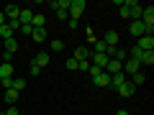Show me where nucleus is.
<instances>
[{"label": "nucleus", "mask_w": 154, "mask_h": 115, "mask_svg": "<svg viewBox=\"0 0 154 115\" xmlns=\"http://www.w3.org/2000/svg\"><path fill=\"white\" fill-rule=\"evenodd\" d=\"M103 72H108L110 77L113 74H118V72H123V66H121V61H113V59H108V64H105V69Z\"/></svg>", "instance_id": "9b49d317"}, {"label": "nucleus", "mask_w": 154, "mask_h": 115, "mask_svg": "<svg viewBox=\"0 0 154 115\" xmlns=\"http://www.w3.org/2000/svg\"><path fill=\"white\" fill-rule=\"evenodd\" d=\"M144 79H146V77H144L141 72H136V74H131V84H134V87H139V84H144Z\"/></svg>", "instance_id": "412c9836"}, {"label": "nucleus", "mask_w": 154, "mask_h": 115, "mask_svg": "<svg viewBox=\"0 0 154 115\" xmlns=\"http://www.w3.org/2000/svg\"><path fill=\"white\" fill-rule=\"evenodd\" d=\"M136 46H139L141 51H152V49H154V36H141V38L136 41Z\"/></svg>", "instance_id": "423d86ee"}, {"label": "nucleus", "mask_w": 154, "mask_h": 115, "mask_svg": "<svg viewBox=\"0 0 154 115\" xmlns=\"http://www.w3.org/2000/svg\"><path fill=\"white\" fill-rule=\"evenodd\" d=\"M5 23H8V21H5V13L0 10V26H5Z\"/></svg>", "instance_id": "2f4dec72"}, {"label": "nucleus", "mask_w": 154, "mask_h": 115, "mask_svg": "<svg viewBox=\"0 0 154 115\" xmlns=\"http://www.w3.org/2000/svg\"><path fill=\"white\" fill-rule=\"evenodd\" d=\"M116 115H128V110H116Z\"/></svg>", "instance_id": "473e14b6"}, {"label": "nucleus", "mask_w": 154, "mask_h": 115, "mask_svg": "<svg viewBox=\"0 0 154 115\" xmlns=\"http://www.w3.org/2000/svg\"><path fill=\"white\" fill-rule=\"evenodd\" d=\"M8 38H13V31L8 28V23H5V26H0V41H8Z\"/></svg>", "instance_id": "6ab92c4d"}, {"label": "nucleus", "mask_w": 154, "mask_h": 115, "mask_svg": "<svg viewBox=\"0 0 154 115\" xmlns=\"http://www.w3.org/2000/svg\"><path fill=\"white\" fill-rule=\"evenodd\" d=\"M100 41H103L105 46H110V49H113V46H118V31H113V28H108V31H105V36L100 38Z\"/></svg>", "instance_id": "20e7f679"}, {"label": "nucleus", "mask_w": 154, "mask_h": 115, "mask_svg": "<svg viewBox=\"0 0 154 115\" xmlns=\"http://www.w3.org/2000/svg\"><path fill=\"white\" fill-rule=\"evenodd\" d=\"M3 51H11V54H16V51H18V41H16V38H8V41H3Z\"/></svg>", "instance_id": "f3484780"}, {"label": "nucleus", "mask_w": 154, "mask_h": 115, "mask_svg": "<svg viewBox=\"0 0 154 115\" xmlns=\"http://www.w3.org/2000/svg\"><path fill=\"white\" fill-rule=\"evenodd\" d=\"M49 46H51V51H64V41H59V38H54Z\"/></svg>", "instance_id": "4be33fe9"}, {"label": "nucleus", "mask_w": 154, "mask_h": 115, "mask_svg": "<svg viewBox=\"0 0 154 115\" xmlns=\"http://www.w3.org/2000/svg\"><path fill=\"white\" fill-rule=\"evenodd\" d=\"M21 115H28V113H21Z\"/></svg>", "instance_id": "f704fd0d"}, {"label": "nucleus", "mask_w": 154, "mask_h": 115, "mask_svg": "<svg viewBox=\"0 0 154 115\" xmlns=\"http://www.w3.org/2000/svg\"><path fill=\"white\" fill-rule=\"evenodd\" d=\"M77 69H80V72H88V69H90V61H80V64H77Z\"/></svg>", "instance_id": "c85d7f7f"}, {"label": "nucleus", "mask_w": 154, "mask_h": 115, "mask_svg": "<svg viewBox=\"0 0 154 115\" xmlns=\"http://www.w3.org/2000/svg\"><path fill=\"white\" fill-rule=\"evenodd\" d=\"M126 82H128V77L123 74V72H118V74H113V77H110V84H108V87H116V90H118L121 84H126Z\"/></svg>", "instance_id": "6e6552de"}, {"label": "nucleus", "mask_w": 154, "mask_h": 115, "mask_svg": "<svg viewBox=\"0 0 154 115\" xmlns=\"http://www.w3.org/2000/svg\"><path fill=\"white\" fill-rule=\"evenodd\" d=\"M77 64H80V61H75V59H67V69H77Z\"/></svg>", "instance_id": "c756f323"}, {"label": "nucleus", "mask_w": 154, "mask_h": 115, "mask_svg": "<svg viewBox=\"0 0 154 115\" xmlns=\"http://www.w3.org/2000/svg\"><path fill=\"white\" fill-rule=\"evenodd\" d=\"M100 72H103V69H100V66H95V64H90V69H88V74H90V77H93V79H95V77H98Z\"/></svg>", "instance_id": "b1692460"}, {"label": "nucleus", "mask_w": 154, "mask_h": 115, "mask_svg": "<svg viewBox=\"0 0 154 115\" xmlns=\"http://www.w3.org/2000/svg\"><path fill=\"white\" fill-rule=\"evenodd\" d=\"M31 21H33V10H28V8H21L18 23H21V26H31Z\"/></svg>", "instance_id": "0eeeda50"}, {"label": "nucleus", "mask_w": 154, "mask_h": 115, "mask_svg": "<svg viewBox=\"0 0 154 115\" xmlns=\"http://www.w3.org/2000/svg\"><path fill=\"white\" fill-rule=\"evenodd\" d=\"M90 64H95V66H100V69H105V64H108V54H90Z\"/></svg>", "instance_id": "f8f14e48"}, {"label": "nucleus", "mask_w": 154, "mask_h": 115, "mask_svg": "<svg viewBox=\"0 0 154 115\" xmlns=\"http://www.w3.org/2000/svg\"><path fill=\"white\" fill-rule=\"evenodd\" d=\"M139 64H141V66H152V64H154V51H141Z\"/></svg>", "instance_id": "2eb2a0df"}, {"label": "nucleus", "mask_w": 154, "mask_h": 115, "mask_svg": "<svg viewBox=\"0 0 154 115\" xmlns=\"http://www.w3.org/2000/svg\"><path fill=\"white\" fill-rule=\"evenodd\" d=\"M85 8H88V3L85 0H69V18H75V21H80V16L85 13Z\"/></svg>", "instance_id": "f257e3e1"}, {"label": "nucleus", "mask_w": 154, "mask_h": 115, "mask_svg": "<svg viewBox=\"0 0 154 115\" xmlns=\"http://www.w3.org/2000/svg\"><path fill=\"white\" fill-rule=\"evenodd\" d=\"M0 115H5V113H0Z\"/></svg>", "instance_id": "c9c22d12"}, {"label": "nucleus", "mask_w": 154, "mask_h": 115, "mask_svg": "<svg viewBox=\"0 0 154 115\" xmlns=\"http://www.w3.org/2000/svg\"><path fill=\"white\" fill-rule=\"evenodd\" d=\"M23 87H26V82H23V79H13V87H11V90H16V92H21Z\"/></svg>", "instance_id": "5701e85b"}, {"label": "nucleus", "mask_w": 154, "mask_h": 115, "mask_svg": "<svg viewBox=\"0 0 154 115\" xmlns=\"http://www.w3.org/2000/svg\"><path fill=\"white\" fill-rule=\"evenodd\" d=\"M5 115H21V113H18V110H16V108H13V105H11V108L5 110Z\"/></svg>", "instance_id": "7c9ffc66"}, {"label": "nucleus", "mask_w": 154, "mask_h": 115, "mask_svg": "<svg viewBox=\"0 0 154 115\" xmlns=\"http://www.w3.org/2000/svg\"><path fill=\"white\" fill-rule=\"evenodd\" d=\"M90 54H93V51H90L88 46H80V49H75V56H72V59L75 61H90Z\"/></svg>", "instance_id": "39448f33"}, {"label": "nucleus", "mask_w": 154, "mask_h": 115, "mask_svg": "<svg viewBox=\"0 0 154 115\" xmlns=\"http://www.w3.org/2000/svg\"><path fill=\"white\" fill-rule=\"evenodd\" d=\"M5 21H18V16H21V8L18 5H5Z\"/></svg>", "instance_id": "1a4fd4ad"}, {"label": "nucleus", "mask_w": 154, "mask_h": 115, "mask_svg": "<svg viewBox=\"0 0 154 115\" xmlns=\"http://www.w3.org/2000/svg\"><path fill=\"white\" fill-rule=\"evenodd\" d=\"M93 84H95V87H108V84H110V74H108V72H100V74L93 79Z\"/></svg>", "instance_id": "9d476101"}, {"label": "nucleus", "mask_w": 154, "mask_h": 115, "mask_svg": "<svg viewBox=\"0 0 154 115\" xmlns=\"http://www.w3.org/2000/svg\"><path fill=\"white\" fill-rule=\"evenodd\" d=\"M0 49H3V41H0Z\"/></svg>", "instance_id": "72a5a7b5"}, {"label": "nucleus", "mask_w": 154, "mask_h": 115, "mask_svg": "<svg viewBox=\"0 0 154 115\" xmlns=\"http://www.w3.org/2000/svg\"><path fill=\"white\" fill-rule=\"evenodd\" d=\"M128 33L136 36V38H141V36H146V26H144L141 21H131L128 23Z\"/></svg>", "instance_id": "f03ea898"}, {"label": "nucleus", "mask_w": 154, "mask_h": 115, "mask_svg": "<svg viewBox=\"0 0 154 115\" xmlns=\"http://www.w3.org/2000/svg\"><path fill=\"white\" fill-rule=\"evenodd\" d=\"M16 100H18V92H16V90H5V102H8V105H16Z\"/></svg>", "instance_id": "aec40b11"}, {"label": "nucleus", "mask_w": 154, "mask_h": 115, "mask_svg": "<svg viewBox=\"0 0 154 115\" xmlns=\"http://www.w3.org/2000/svg\"><path fill=\"white\" fill-rule=\"evenodd\" d=\"M18 33H23V36H31V33H33V26H21V31H18Z\"/></svg>", "instance_id": "bb28decb"}, {"label": "nucleus", "mask_w": 154, "mask_h": 115, "mask_svg": "<svg viewBox=\"0 0 154 115\" xmlns=\"http://www.w3.org/2000/svg\"><path fill=\"white\" fill-rule=\"evenodd\" d=\"M33 64L41 66V69H44V66H49V54H46V51H38L36 59H33Z\"/></svg>", "instance_id": "ddd939ff"}, {"label": "nucleus", "mask_w": 154, "mask_h": 115, "mask_svg": "<svg viewBox=\"0 0 154 115\" xmlns=\"http://www.w3.org/2000/svg\"><path fill=\"white\" fill-rule=\"evenodd\" d=\"M134 92H136V87H134L131 82H126V84H121V87H118V95H121V97H131Z\"/></svg>", "instance_id": "4468645a"}, {"label": "nucleus", "mask_w": 154, "mask_h": 115, "mask_svg": "<svg viewBox=\"0 0 154 115\" xmlns=\"http://www.w3.org/2000/svg\"><path fill=\"white\" fill-rule=\"evenodd\" d=\"M57 13V18H62V21H67V18H69V13L64 10V8H59V10H54Z\"/></svg>", "instance_id": "a878e982"}, {"label": "nucleus", "mask_w": 154, "mask_h": 115, "mask_svg": "<svg viewBox=\"0 0 154 115\" xmlns=\"http://www.w3.org/2000/svg\"><path fill=\"white\" fill-rule=\"evenodd\" d=\"M121 66H123V74H126V77H131V74H136V72H141V64H139L136 59H126Z\"/></svg>", "instance_id": "7ed1b4c3"}, {"label": "nucleus", "mask_w": 154, "mask_h": 115, "mask_svg": "<svg viewBox=\"0 0 154 115\" xmlns=\"http://www.w3.org/2000/svg\"><path fill=\"white\" fill-rule=\"evenodd\" d=\"M28 72H31V77H38V74H41V66H36V64L31 61V66H28Z\"/></svg>", "instance_id": "393cba45"}, {"label": "nucleus", "mask_w": 154, "mask_h": 115, "mask_svg": "<svg viewBox=\"0 0 154 115\" xmlns=\"http://www.w3.org/2000/svg\"><path fill=\"white\" fill-rule=\"evenodd\" d=\"M5 77H13V64H3L0 61V79H5Z\"/></svg>", "instance_id": "a211bd4d"}, {"label": "nucleus", "mask_w": 154, "mask_h": 115, "mask_svg": "<svg viewBox=\"0 0 154 115\" xmlns=\"http://www.w3.org/2000/svg\"><path fill=\"white\" fill-rule=\"evenodd\" d=\"M11 59H13L11 51H3V59H0V61H3V64H11Z\"/></svg>", "instance_id": "cd10ccee"}, {"label": "nucleus", "mask_w": 154, "mask_h": 115, "mask_svg": "<svg viewBox=\"0 0 154 115\" xmlns=\"http://www.w3.org/2000/svg\"><path fill=\"white\" fill-rule=\"evenodd\" d=\"M31 38L36 41V44H41V41H46V28H33Z\"/></svg>", "instance_id": "dca6fc26"}]
</instances>
